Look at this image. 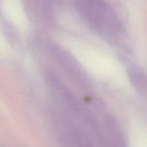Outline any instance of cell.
I'll use <instances>...</instances> for the list:
<instances>
[{"instance_id": "6da1fadb", "label": "cell", "mask_w": 147, "mask_h": 147, "mask_svg": "<svg viewBox=\"0 0 147 147\" xmlns=\"http://www.w3.org/2000/svg\"><path fill=\"white\" fill-rule=\"evenodd\" d=\"M81 4L83 14L95 28L103 31L117 27L113 14L108 11L102 0H83Z\"/></svg>"}]
</instances>
